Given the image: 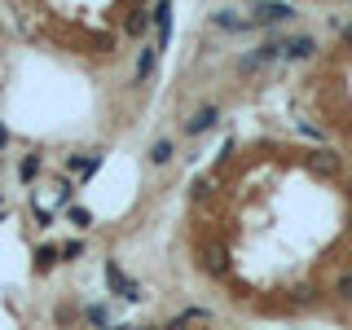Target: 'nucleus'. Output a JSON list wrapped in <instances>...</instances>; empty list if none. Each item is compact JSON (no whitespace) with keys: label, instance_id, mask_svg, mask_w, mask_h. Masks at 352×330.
<instances>
[{"label":"nucleus","instance_id":"f8f14e48","mask_svg":"<svg viewBox=\"0 0 352 330\" xmlns=\"http://www.w3.org/2000/svg\"><path fill=\"white\" fill-rule=\"evenodd\" d=\"M203 269L212 273V278H225V273H229V256H225V251H207V256H203Z\"/></svg>","mask_w":352,"mask_h":330},{"label":"nucleus","instance_id":"423d86ee","mask_svg":"<svg viewBox=\"0 0 352 330\" xmlns=\"http://www.w3.org/2000/svg\"><path fill=\"white\" fill-rule=\"evenodd\" d=\"M308 168H313L317 176H339V168H344V163H339L335 150H313V154H308Z\"/></svg>","mask_w":352,"mask_h":330},{"label":"nucleus","instance_id":"6e6552de","mask_svg":"<svg viewBox=\"0 0 352 330\" xmlns=\"http://www.w3.org/2000/svg\"><path fill=\"white\" fill-rule=\"evenodd\" d=\"M216 119H220V106H203L190 124H185V137H203L207 128H216Z\"/></svg>","mask_w":352,"mask_h":330},{"label":"nucleus","instance_id":"1a4fd4ad","mask_svg":"<svg viewBox=\"0 0 352 330\" xmlns=\"http://www.w3.org/2000/svg\"><path fill=\"white\" fill-rule=\"evenodd\" d=\"M159 66V44H141V58H137V84H146Z\"/></svg>","mask_w":352,"mask_h":330},{"label":"nucleus","instance_id":"dca6fc26","mask_svg":"<svg viewBox=\"0 0 352 330\" xmlns=\"http://www.w3.org/2000/svg\"><path fill=\"white\" fill-rule=\"evenodd\" d=\"M172 141H154V146H150V163H154V168H163V163H172Z\"/></svg>","mask_w":352,"mask_h":330},{"label":"nucleus","instance_id":"5701e85b","mask_svg":"<svg viewBox=\"0 0 352 330\" xmlns=\"http://www.w3.org/2000/svg\"><path fill=\"white\" fill-rule=\"evenodd\" d=\"M5 212H9V207H5V198H0V216H5Z\"/></svg>","mask_w":352,"mask_h":330},{"label":"nucleus","instance_id":"20e7f679","mask_svg":"<svg viewBox=\"0 0 352 330\" xmlns=\"http://www.w3.org/2000/svg\"><path fill=\"white\" fill-rule=\"evenodd\" d=\"M313 58H317L313 36H286L282 40V62H313Z\"/></svg>","mask_w":352,"mask_h":330},{"label":"nucleus","instance_id":"7ed1b4c3","mask_svg":"<svg viewBox=\"0 0 352 330\" xmlns=\"http://www.w3.org/2000/svg\"><path fill=\"white\" fill-rule=\"evenodd\" d=\"M273 62H282V40H264L256 53H247V58L238 62V71L251 75V71H264V66H273Z\"/></svg>","mask_w":352,"mask_h":330},{"label":"nucleus","instance_id":"ddd939ff","mask_svg":"<svg viewBox=\"0 0 352 330\" xmlns=\"http://www.w3.org/2000/svg\"><path fill=\"white\" fill-rule=\"evenodd\" d=\"M88 322H93L97 330H115V317H110L106 304H88Z\"/></svg>","mask_w":352,"mask_h":330},{"label":"nucleus","instance_id":"aec40b11","mask_svg":"<svg viewBox=\"0 0 352 330\" xmlns=\"http://www.w3.org/2000/svg\"><path fill=\"white\" fill-rule=\"evenodd\" d=\"M84 256V242L80 238H75V242H66V247H62V260H80Z\"/></svg>","mask_w":352,"mask_h":330},{"label":"nucleus","instance_id":"2eb2a0df","mask_svg":"<svg viewBox=\"0 0 352 330\" xmlns=\"http://www.w3.org/2000/svg\"><path fill=\"white\" fill-rule=\"evenodd\" d=\"M40 168H44V163H40V154H27V159L18 163V176H22V185H31V181H36V176H40Z\"/></svg>","mask_w":352,"mask_h":330},{"label":"nucleus","instance_id":"a211bd4d","mask_svg":"<svg viewBox=\"0 0 352 330\" xmlns=\"http://www.w3.org/2000/svg\"><path fill=\"white\" fill-rule=\"evenodd\" d=\"M335 295H339L344 304H352V273H344V278L335 282Z\"/></svg>","mask_w":352,"mask_h":330},{"label":"nucleus","instance_id":"0eeeda50","mask_svg":"<svg viewBox=\"0 0 352 330\" xmlns=\"http://www.w3.org/2000/svg\"><path fill=\"white\" fill-rule=\"evenodd\" d=\"M212 27H220V31H251L256 22L242 18L238 9H216V14H212Z\"/></svg>","mask_w":352,"mask_h":330},{"label":"nucleus","instance_id":"f03ea898","mask_svg":"<svg viewBox=\"0 0 352 330\" xmlns=\"http://www.w3.org/2000/svg\"><path fill=\"white\" fill-rule=\"evenodd\" d=\"M106 286L119 295V300H128V304H141V286L132 282L124 269H119V260H106Z\"/></svg>","mask_w":352,"mask_h":330},{"label":"nucleus","instance_id":"39448f33","mask_svg":"<svg viewBox=\"0 0 352 330\" xmlns=\"http://www.w3.org/2000/svg\"><path fill=\"white\" fill-rule=\"evenodd\" d=\"M150 14H154V31H159V40H154V44H159V53H163V49H168V40H172V0H154Z\"/></svg>","mask_w":352,"mask_h":330},{"label":"nucleus","instance_id":"6ab92c4d","mask_svg":"<svg viewBox=\"0 0 352 330\" xmlns=\"http://www.w3.org/2000/svg\"><path fill=\"white\" fill-rule=\"evenodd\" d=\"M190 194L194 198H207V194H212V176H198V181L190 185Z\"/></svg>","mask_w":352,"mask_h":330},{"label":"nucleus","instance_id":"9d476101","mask_svg":"<svg viewBox=\"0 0 352 330\" xmlns=\"http://www.w3.org/2000/svg\"><path fill=\"white\" fill-rule=\"evenodd\" d=\"M150 22H154V14H150V9H132V14H128V22H124V31H128L132 40H146Z\"/></svg>","mask_w":352,"mask_h":330},{"label":"nucleus","instance_id":"9b49d317","mask_svg":"<svg viewBox=\"0 0 352 330\" xmlns=\"http://www.w3.org/2000/svg\"><path fill=\"white\" fill-rule=\"evenodd\" d=\"M97 168H102V154H88V159H66V172L80 176V181H84V176H93Z\"/></svg>","mask_w":352,"mask_h":330},{"label":"nucleus","instance_id":"f257e3e1","mask_svg":"<svg viewBox=\"0 0 352 330\" xmlns=\"http://www.w3.org/2000/svg\"><path fill=\"white\" fill-rule=\"evenodd\" d=\"M295 18V5L291 0H256L251 5V22L256 27H282V22Z\"/></svg>","mask_w":352,"mask_h":330},{"label":"nucleus","instance_id":"f3484780","mask_svg":"<svg viewBox=\"0 0 352 330\" xmlns=\"http://www.w3.org/2000/svg\"><path fill=\"white\" fill-rule=\"evenodd\" d=\"M66 220H71L75 229H88L93 225V212H88V207H66Z\"/></svg>","mask_w":352,"mask_h":330},{"label":"nucleus","instance_id":"4468645a","mask_svg":"<svg viewBox=\"0 0 352 330\" xmlns=\"http://www.w3.org/2000/svg\"><path fill=\"white\" fill-rule=\"evenodd\" d=\"M58 256H62V247H49V242H44V247L36 251V273H49L53 264H58Z\"/></svg>","mask_w":352,"mask_h":330},{"label":"nucleus","instance_id":"412c9836","mask_svg":"<svg viewBox=\"0 0 352 330\" xmlns=\"http://www.w3.org/2000/svg\"><path fill=\"white\" fill-rule=\"evenodd\" d=\"M5 146H9V128L0 124V150H5Z\"/></svg>","mask_w":352,"mask_h":330},{"label":"nucleus","instance_id":"4be33fe9","mask_svg":"<svg viewBox=\"0 0 352 330\" xmlns=\"http://www.w3.org/2000/svg\"><path fill=\"white\" fill-rule=\"evenodd\" d=\"M344 44H352V22H348V27H344Z\"/></svg>","mask_w":352,"mask_h":330}]
</instances>
